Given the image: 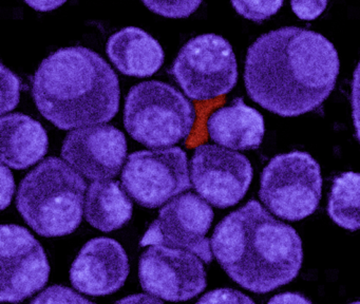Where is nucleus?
Instances as JSON below:
<instances>
[{"label":"nucleus","mask_w":360,"mask_h":304,"mask_svg":"<svg viewBox=\"0 0 360 304\" xmlns=\"http://www.w3.org/2000/svg\"><path fill=\"white\" fill-rule=\"evenodd\" d=\"M338 52L322 34L284 27L262 34L246 54L244 82L248 96L283 116L318 109L334 90Z\"/></svg>","instance_id":"obj_1"},{"label":"nucleus","mask_w":360,"mask_h":304,"mask_svg":"<svg viewBox=\"0 0 360 304\" xmlns=\"http://www.w3.org/2000/svg\"><path fill=\"white\" fill-rule=\"evenodd\" d=\"M212 248L225 272L256 293L288 284L302 266V241L296 230L275 219L256 200L216 226Z\"/></svg>","instance_id":"obj_2"},{"label":"nucleus","mask_w":360,"mask_h":304,"mask_svg":"<svg viewBox=\"0 0 360 304\" xmlns=\"http://www.w3.org/2000/svg\"><path fill=\"white\" fill-rule=\"evenodd\" d=\"M37 109L60 130L104 124L119 111V78L96 51L68 46L46 57L35 72Z\"/></svg>","instance_id":"obj_3"},{"label":"nucleus","mask_w":360,"mask_h":304,"mask_svg":"<svg viewBox=\"0 0 360 304\" xmlns=\"http://www.w3.org/2000/svg\"><path fill=\"white\" fill-rule=\"evenodd\" d=\"M87 183L60 158L51 156L20 183L16 207L35 232L47 238L72 234L82 222Z\"/></svg>","instance_id":"obj_4"},{"label":"nucleus","mask_w":360,"mask_h":304,"mask_svg":"<svg viewBox=\"0 0 360 304\" xmlns=\"http://www.w3.org/2000/svg\"><path fill=\"white\" fill-rule=\"evenodd\" d=\"M195 120L193 103L166 82H140L132 87L126 96V130L132 139L146 147H169L186 139Z\"/></svg>","instance_id":"obj_5"},{"label":"nucleus","mask_w":360,"mask_h":304,"mask_svg":"<svg viewBox=\"0 0 360 304\" xmlns=\"http://www.w3.org/2000/svg\"><path fill=\"white\" fill-rule=\"evenodd\" d=\"M321 191L319 164L307 152L276 156L261 175V201L274 215L288 221H300L313 215Z\"/></svg>","instance_id":"obj_6"},{"label":"nucleus","mask_w":360,"mask_h":304,"mask_svg":"<svg viewBox=\"0 0 360 304\" xmlns=\"http://www.w3.org/2000/svg\"><path fill=\"white\" fill-rule=\"evenodd\" d=\"M168 72L195 101H210L227 94L238 82L233 46L222 36L212 33L189 39Z\"/></svg>","instance_id":"obj_7"},{"label":"nucleus","mask_w":360,"mask_h":304,"mask_svg":"<svg viewBox=\"0 0 360 304\" xmlns=\"http://www.w3.org/2000/svg\"><path fill=\"white\" fill-rule=\"evenodd\" d=\"M189 177L186 152L179 147L134 152L122 171L126 191L146 208H157L191 189Z\"/></svg>","instance_id":"obj_8"},{"label":"nucleus","mask_w":360,"mask_h":304,"mask_svg":"<svg viewBox=\"0 0 360 304\" xmlns=\"http://www.w3.org/2000/svg\"><path fill=\"white\" fill-rule=\"evenodd\" d=\"M212 220V207L199 196L191 192L181 194L160 210L140 245H162L183 249L198 255L205 263H210L212 253L210 240L206 234Z\"/></svg>","instance_id":"obj_9"},{"label":"nucleus","mask_w":360,"mask_h":304,"mask_svg":"<svg viewBox=\"0 0 360 304\" xmlns=\"http://www.w3.org/2000/svg\"><path fill=\"white\" fill-rule=\"evenodd\" d=\"M0 264L3 303L22 302L41 291L49 280L45 249L28 229L20 225H1Z\"/></svg>","instance_id":"obj_10"},{"label":"nucleus","mask_w":360,"mask_h":304,"mask_svg":"<svg viewBox=\"0 0 360 304\" xmlns=\"http://www.w3.org/2000/svg\"><path fill=\"white\" fill-rule=\"evenodd\" d=\"M250 160L221 146L200 145L191 160V177L198 194L217 208L235 206L252 183Z\"/></svg>","instance_id":"obj_11"},{"label":"nucleus","mask_w":360,"mask_h":304,"mask_svg":"<svg viewBox=\"0 0 360 304\" xmlns=\"http://www.w3.org/2000/svg\"><path fill=\"white\" fill-rule=\"evenodd\" d=\"M139 278L144 291L172 302L193 299L207 285L205 268L197 255L162 245L142 253Z\"/></svg>","instance_id":"obj_12"},{"label":"nucleus","mask_w":360,"mask_h":304,"mask_svg":"<svg viewBox=\"0 0 360 304\" xmlns=\"http://www.w3.org/2000/svg\"><path fill=\"white\" fill-rule=\"evenodd\" d=\"M126 154L125 135L111 125L75 129L65 137L62 147L67 164L92 181L115 177L125 162Z\"/></svg>","instance_id":"obj_13"},{"label":"nucleus","mask_w":360,"mask_h":304,"mask_svg":"<svg viewBox=\"0 0 360 304\" xmlns=\"http://www.w3.org/2000/svg\"><path fill=\"white\" fill-rule=\"evenodd\" d=\"M127 253L117 241L96 238L88 241L73 262V286L90 296H107L119 291L129 276Z\"/></svg>","instance_id":"obj_14"},{"label":"nucleus","mask_w":360,"mask_h":304,"mask_svg":"<svg viewBox=\"0 0 360 304\" xmlns=\"http://www.w3.org/2000/svg\"><path fill=\"white\" fill-rule=\"evenodd\" d=\"M210 139L233 150L258 149L264 137V118L258 110L244 103L242 97L231 106L216 110L207 120Z\"/></svg>","instance_id":"obj_15"},{"label":"nucleus","mask_w":360,"mask_h":304,"mask_svg":"<svg viewBox=\"0 0 360 304\" xmlns=\"http://www.w3.org/2000/svg\"><path fill=\"white\" fill-rule=\"evenodd\" d=\"M1 164L22 170L43 160L48 151V135L41 122L22 113L0 118Z\"/></svg>","instance_id":"obj_16"},{"label":"nucleus","mask_w":360,"mask_h":304,"mask_svg":"<svg viewBox=\"0 0 360 304\" xmlns=\"http://www.w3.org/2000/svg\"><path fill=\"white\" fill-rule=\"evenodd\" d=\"M106 52L120 72L134 77H148L164 63L163 48L140 27H128L115 32L107 42Z\"/></svg>","instance_id":"obj_17"},{"label":"nucleus","mask_w":360,"mask_h":304,"mask_svg":"<svg viewBox=\"0 0 360 304\" xmlns=\"http://www.w3.org/2000/svg\"><path fill=\"white\" fill-rule=\"evenodd\" d=\"M131 200L113 179L94 181L88 188L85 202V217L88 223L101 232L120 229L132 217Z\"/></svg>","instance_id":"obj_18"},{"label":"nucleus","mask_w":360,"mask_h":304,"mask_svg":"<svg viewBox=\"0 0 360 304\" xmlns=\"http://www.w3.org/2000/svg\"><path fill=\"white\" fill-rule=\"evenodd\" d=\"M328 213L345 229H360V173H341L335 177L328 196Z\"/></svg>","instance_id":"obj_19"},{"label":"nucleus","mask_w":360,"mask_h":304,"mask_svg":"<svg viewBox=\"0 0 360 304\" xmlns=\"http://www.w3.org/2000/svg\"><path fill=\"white\" fill-rule=\"evenodd\" d=\"M231 4L244 18L261 23L275 15L283 1H233Z\"/></svg>","instance_id":"obj_20"},{"label":"nucleus","mask_w":360,"mask_h":304,"mask_svg":"<svg viewBox=\"0 0 360 304\" xmlns=\"http://www.w3.org/2000/svg\"><path fill=\"white\" fill-rule=\"evenodd\" d=\"M29 304H96L64 285H52Z\"/></svg>","instance_id":"obj_21"},{"label":"nucleus","mask_w":360,"mask_h":304,"mask_svg":"<svg viewBox=\"0 0 360 304\" xmlns=\"http://www.w3.org/2000/svg\"><path fill=\"white\" fill-rule=\"evenodd\" d=\"M201 4V1H143L149 10L169 18L188 17Z\"/></svg>","instance_id":"obj_22"},{"label":"nucleus","mask_w":360,"mask_h":304,"mask_svg":"<svg viewBox=\"0 0 360 304\" xmlns=\"http://www.w3.org/2000/svg\"><path fill=\"white\" fill-rule=\"evenodd\" d=\"M20 101V80L1 65V114L14 109Z\"/></svg>","instance_id":"obj_23"},{"label":"nucleus","mask_w":360,"mask_h":304,"mask_svg":"<svg viewBox=\"0 0 360 304\" xmlns=\"http://www.w3.org/2000/svg\"><path fill=\"white\" fill-rule=\"evenodd\" d=\"M195 304H256L245 293L233 289H219L208 291Z\"/></svg>","instance_id":"obj_24"},{"label":"nucleus","mask_w":360,"mask_h":304,"mask_svg":"<svg viewBox=\"0 0 360 304\" xmlns=\"http://www.w3.org/2000/svg\"><path fill=\"white\" fill-rule=\"evenodd\" d=\"M328 6V1H290L295 14L302 20L317 18Z\"/></svg>","instance_id":"obj_25"},{"label":"nucleus","mask_w":360,"mask_h":304,"mask_svg":"<svg viewBox=\"0 0 360 304\" xmlns=\"http://www.w3.org/2000/svg\"><path fill=\"white\" fill-rule=\"evenodd\" d=\"M351 105L356 137L360 143V61L356 65L352 80Z\"/></svg>","instance_id":"obj_26"},{"label":"nucleus","mask_w":360,"mask_h":304,"mask_svg":"<svg viewBox=\"0 0 360 304\" xmlns=\"http://www.w3.org/2000/svg\"><path fill=\"white\" fill-rule=\"evenodd\" d=\"M14 179L11 171L6 167L5 164H1V209H6L11 203L12 196L14 194Z\"/></svg>","instance_id":"obj_27"},{"label":"nucleus","mask_w":360,"mask_h":304,"mask_svg":"<svg viewBox=\"0 0 360 304\" xmlns=\"http://www.w3.org/2000/svg\"><path fill=\"white\" fill-rule=\"evenodd\" d=\"M267 304H313L298 293H282L274 296Z\"/></svg>","instance_id":"obj_28"},{"label":"nucleus","mask_w":360,"mask_h":304,"mask_svg":"<svg viewBox=\"0 0 360 304\" xmlns=\"http://www.w3.org/2000/svg\"><path fill=\"white\" fill-rule=\"evenodd\" d=\"M115 304H164V302L153 296L136 293V295L127 296L119 300Z\"/></svg>","instance_id":"obj_29"},{"label":"nucleus","mask_w":360,"mask_h":304,"mask_svg":"<svg viewBox=\"0 0 360 304\" xmlns=\"http://www.w3.org/2000/svg\"><path fill=\"white\" fill-rule=\"evenodd\" d=\"M26 4L34 10L47 12V11L60 8L62 4H65V1H26Z\"/></svg>","instance_id":"obj_30"},{"label":"nucleus","mask_w":360,"mask_h":304,"mask_svg":"<svg viewBox=\"0 0 360 304\" xmlns=\"http://www.w3.org/2000/svg\"><path fill=\"white\" fill-rule=\"evenodd\" d=\"M349 304H360V301L353 302V303H349Z\"/></svg>","instance_id":"obj_31"}]
</instances>
